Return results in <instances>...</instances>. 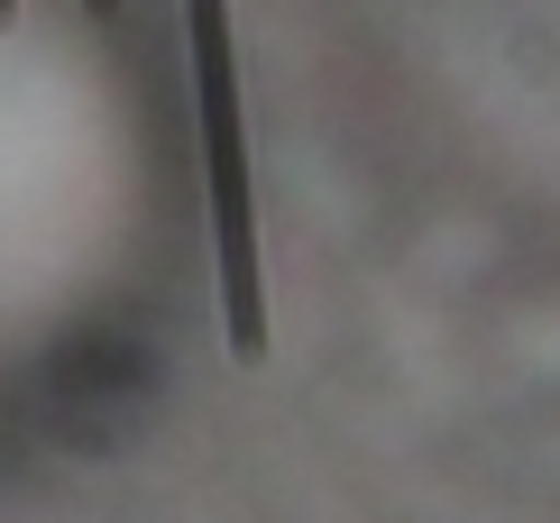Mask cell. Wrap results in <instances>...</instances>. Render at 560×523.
<instances>
[{"label": "cell", "instance_id": "3957f363", "mask_svg": "<svg viewBox=\"0 0 560 523\" xmlns=\"http://www.w3.org/2000/svg\"><path fill=\"white\" fill-rule=\"evenodd\" d=\"M10 19H19V0H0V28H10Z\"/></svg>", "mask_w": 560, "mask_h": 523}, {"label": "cell", "instance_id": "6da1fadb", "mask_svg": "<svg viewBox=\"0 0 560 523\" xmlns=\"http://www.w3.org/2000/svg\"><path fill=\"white\" fill-rule=\"evenodd\" d=\"M194 37V111H202V184H212V248H221V330L240 359H267V276H258V194H248V129H240V46L230 0H184Z\"/></svg>", "mask_w": 560, "mask_h": 523}, {"label": "cell", "instance_id": "7a4b0ae2", "mask_svg": "<svg viewBox=\"0 0 560 523\" xmlns=\"http://www.w3.org/2000/svg\"><path fill=\"white\" fill-rule=\"evenodd\" d=\"M110 10H120V0H92V19H110Z\"/></svg>", "mask_w": 560, "mask_h": 523}]
</instances>
